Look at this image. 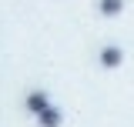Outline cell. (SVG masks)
Masks as SVG:
<instances>
[{
  "label": "cell",
  "mask_w": 134,
  "mask_h": 127,
  "mask_svg": "<svg viewBox=\"0 0 134 127\" xmlns=\"http://www.w3.org/2000/svg\"><path fill=\"white\" fill-rule=\"evenodd\" d=\"M97 10L104 17H117L121 10H124V0H97Z\"/></svg>",
  "instance_id": "cell-4"
},
{
  "label": "cell",
  "mask_w": 134,
  "mask_h": 127,
  "mask_svg": "<svg viewBox=\"0 0 134 127\" xmlns=\"http://www.w3.org/2000/svg\"><path fill=\"white\" fill-rule=\"evenodd\" d=\"M24 107H27V114L40 117V114L50 107V97L44 94V90H30V94H27V100H24Z\"/></svg>",
  "instance_id": "cell-1"
},
{
  "label": "cell",
  "mask_w": 134,
  "mask_h": 127,
  "mask_svg": "<svg viewBox=\"0 0 134 127\" xmlns=\"http://www.w3.org/2000/svg\"><path fill=\"white\" fill-rule=\"evenodd\" d=\"M60 120H64V114L57 111L54 104H50L47 111H44V114H40V117H37V124H40V127H60Z\"/></svg>",
  "instance_id": "cell-3"
},
{
  "label": "cell",
  "mask_w": 134,
  "mask_h": 127,
  "mask_svg": "<svg viewBox=\"0 0 134 127\" xmlns=\"http://www.w3.org/2000/svg\"><path fill=\"white\" fill-rule=\"evenodd\" d=\"M121 63H124V50H121V47H114V44H111V47L100 50V67L114 70V67H121Z\"/></svg>",
  "instance_id": "cell-2"
}]
</instances>
